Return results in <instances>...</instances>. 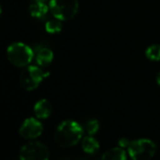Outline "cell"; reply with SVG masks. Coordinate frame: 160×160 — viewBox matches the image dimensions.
Here are the masks:
<instances>
[{
  "label": "cell",
  "instance_id": "1",
  "mask_svg": "<svg viewBox=\"0 0 160 160\" xmlns=\"http://www.w3.org/2000/svg\"><path fill=\"white\" fill-rule=\"evenodd\" d=\"M84 128L79 122L66 120L60 122L55 130L54 139L61 148H70L76 145L83 138Z\"/></svg>",
  "mask_w": 160,
  "mask_h": 160
},
{
  "label": "cell",
  "instance_id": "2",
  "mask_svg": "<svg viewBox=\"0 0 160 160\" xmlns=\"http://www.w3.org/2000/svg\"><path fill=\"white\" fill-rule=\"evenodd\" d=\"M7 57L12 65L25 68L31 63L34 58V52L26 43L13 42L7 49Z\"/></svg>",
  "mask_w": 160,
  "mask_h": 160
},
{
  "label": "cell",
  "instance_id": "3",
  "mask_svg": "<svg viewBox=\"0 0 160 160\" xmlns=\"http://www.w3.org/2000/svg\"><path fill=\"white\" fill-rule=\"evenodd\" d=\"M127 152L132 160H150L156 152V144L149 138H138L130 142Z\"/></svg>",
  "mask_w": 160,
  "mask_h": 160
},
{
  "label": "cell",
  "instance_id": "4",
  "mask_svg": "<svg viewBox=\"0 0 160 160\" xmlns=\"http://www.w3.org/2000/svg\"><path fill=\"white\" fill-rule=\"evenodd\" d=\"M48 5L52 15L60 21L72 19L79 9L78 0H50Z\"/></svg>",
  "mask_w": 160,
  "mask_h": 160
},
{
  "label": "cell",
  "instance_id": "5",
  "mask_svg": "<svg viewBox=\"0 0 160 160\" xmlns=\"http://www.w3.org/2000/svg\"><path fill=\"white\" fill-rule=\"evenodd\" d=\"M49 75L48 72H43L40 67L28 65L24 68L20 74V84L22 88L28 92L36 90L42 80Z\"/></svg>",
  "mask_w": 160,
  "mask_h": 160
},
{
  "label": "cell",
  "instance_id": "6",
  "mask_svg": "<svg viewBox=\"0 0 160 160\" xmlns=\"http://www.w3.org/2000/svg\"><path fill=\"white\" fill-rule=\"evenodd\" d=\"M48 148L40 141H30L22 146L20 150V160H49Z\"/></svg>",
  "mask_w": 160,
  "mask_h": 160
},
{
  "label": "cell",
  "instance_id": "7",
  "mask_svg": "<svg viewBox=\"0 0 160 160\" xmlns=\"http://www.w3.org/2000/svg\"><path fill=\"white\" fill-rule=\"evenodd\" d=\"M43 131L42 123L37 118H28L24 121L19 129L20 136L25 139H35L39 138Z\"/></svg>",
  "mask_w": 160,
  "mask_h": 160
},
{
  "label": "cell",
  "instance_id": "8",
  "mask_svg": "<svg viewBox=\"0 0 160 160\" xmlns=\"http://www.w3.org/2000/svg\"><path fill=\"white\" fill-rule=\"evenodd\" d=\"M29 13L33 18L42 19L43 18L49 10V5L46 4L45 0H33L29 6Z\"/></svg>",
  "mask_w": 160,
  "mask_h": 160
},
{
  "label": "cell",
  "instance_id": "9",
  "mask_svg": "<svg viewBox=\"0 0 160 160\" xmlns=\"http://www.w3.org/2000/svg\"><path fill=\"white\" fill-rule=\"evenodd\" d=\"M34 113L39 120H45L49 118L52 113V106L50 102L46 99L39 100L34 106Z\"/></svg>",
  "mask_w": 160,
  "mask_h": 160
},
{
  "label": "cell",
  "instance_id": "10",
  "mask_svg": "<svg viewBox=\"0 0 160 160\" xmlns=\"http://www.w3.org/2000/svg\"><path fill=\"white\" fill-rule=\"evenodd\" d=\"M35 59L40 67H47L54 59V53L50 48L42 47L36 52Z\"/></svg>",
  "mask_w": 160,
  "mask_h": 160
},
{
  "label": "cell",
  "instance_id": "11",
  "mask_svg": "<svg viewBox=\"0 0 160 160\" xmlns=\"http://www.w3.org/2000/svg\"><path fill=\"white\" fill-rule=\"evenodd\" d=\"M81 146H82L83 151L89 154H94L100 149V144L98 140L93 136H89V135L82 138Z\"/></svg>",
  "mask_w": 160,
  "mask_h": 160
},
{
  "label": "cell",
  "instance_id": "12",
  "mask_svg": "<svg viewBox=\"0 0 160 160\" xmlns=\"http://www.w3.org/2000/svg\"><path fill=\"white\" fill-rule=\"evenodd\" d=\"M101 160H127L126 152L121 147H113L106 151Z\"/></svg>",
  "mask_w": 160,
  "mask_h": 160
},
{
  "label": "cell",
  "instance_id": "13",
  "mask_svg": "<svg viewBox=\"0 0 160 160\" xmlns=\"http://www.w3.org/2000/svg\"><path fill=\"white\" fill-rule=\"evenodd\" d=\"M62 28H63L62 27V21H60L57 18H54V19L47 21L45 26H44L46 32L49 34H58L61 32Z\"/></svg>",
  "mask_w": 160,
  "mask_h": 160
},
{
  "label": "cell",
  "instance_id": "14",
  "mask_svg": "<svg viewBox=\"0 0 160 160\" xmlns=\"http://www.w3.org/2000/svg\"><path fill=\"white\" fill-rule=\"evenodd\" d=\"M145 56L149 60L159 61L160 60V44H152L147 47Z\"/></svg>",
  "mask_w": 160,
  "mask_h": 160
},
{
  "label": "cell",
  "instance_id": "15",
  "mask_svg": "<svg viewBox=\"0 0 160 160\" xmlns=\"http://www.w3.org/2000/svg\"><path fill=\"white\" fill-rule=\"evenodd\" d=\"M83 128H84V131L87 133V135L94 136L100 128V123L96 119H91L85 123Z\"/></svg>",
  "mask_w": 160,
  "mask_h": 160
},
{
  "label": "cell",
  "instance_id": "16",
  "mask_svg": "<svg viewBox=\"0 0 160 160\" xmlns=\"http://www.w3.org/2000/svg\"><path fill=\"white\" fill-rule=\"evenodd\" d=\"M130 142H131V141H130L128 138H122L119 139L118 145H119V147H121V148H122V149H127L128 146H129V144H130Z\"/></svg>",
  "mask_w": 160,
  "mask_h": 160
},
{
  "label": "cell",
  "instance_id": "17",
  "mask_svg": "<svg viewBox=\"0 0 160 160\" xmlns=\"http://www.w3.org/2000/svg\"><path fill=\"white\" fill-rule=\"evenodd\" d=\"M156 83L158 84V86H160V72H158V74L156 76Z\"/></svg>",
  "mask_w": 160,
  "mask_h": 160
},
{
  "label": "cell",
  "instance_id": "18",
  "mask_svg": "<svg viewBox=\"0 0 160 160\" xmlns=\"http://www.w3.org/2000/svg\"><path fill=\"white\" fill-rule=\"evenodd\" d=\"M1 13H2V9H1V6H0V15H1Z\"/></svg>",
  "mask_w": 160,
  "mask_h": 160
}]
</instances>
